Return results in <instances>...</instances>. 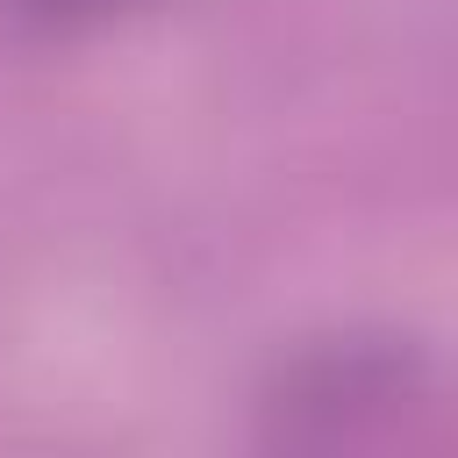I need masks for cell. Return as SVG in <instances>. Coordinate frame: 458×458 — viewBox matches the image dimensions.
<instances>
[{
	"mask_svg": "<svg viewBox=\"0 0 458 458\" xmlns=\"http://www.w3.org/2000/svg\"><path fill=\"white\" fill-rule=\"evenodd\" d=\"M408 386H415L408 351H394V344H329V351H315L286 372L279 408H286V422L351 429V422L386 415L394 401H408Z\"/></svg>",
	"mask_w": 458,
	"mask_h": 458,
	"instance_id": "6da1fadb",
	"label": "cell"
},
{
	"mask_svg": "<svg viewBox=\"0 0 458 458\" xmlns=\"http://www.w3.org/2000/svg\"><path fill=\"white\" fill-rule=\"evenodd\" d=\"M29 29H86V21H100V14H114V7H136V0H7Z\"/></svg>",
	"mask_w": 458,
	"mask_h": 458,
	"instance_id": "7a4b0ae2",
	"label": "cell"
}]
</instances>
